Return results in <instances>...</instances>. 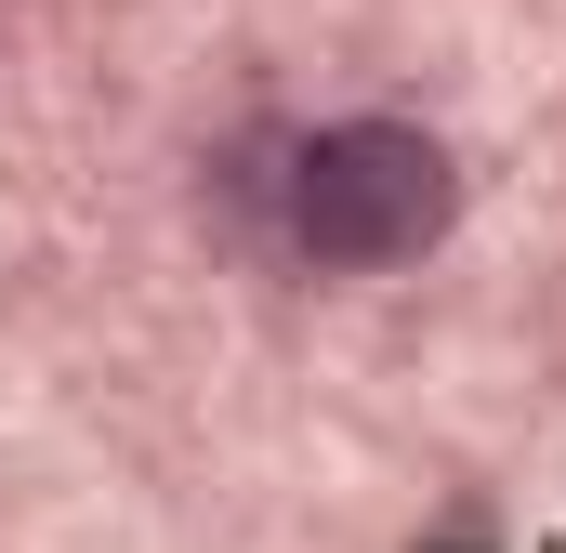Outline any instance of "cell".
Wrapping results in <instances>:
<instances>
[{
  "mask_svg": "<svg viewBox=\"0 0 566 553\" xmlns=\"http://www.w3.org/2000/svg\"><path fill=\"white\" fill-rule=\"evenodd\" d=\"M461 225V158L422 119H329L264 171V238L303 276H396Z\"/></svg>",
  "mask_w": 566,
  "mask_h": 553,
  "instance_id": "6da1fadb",
  "label": "cell"
}]
</instances>
